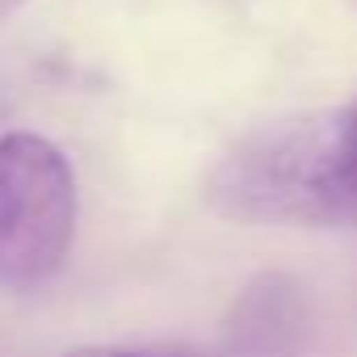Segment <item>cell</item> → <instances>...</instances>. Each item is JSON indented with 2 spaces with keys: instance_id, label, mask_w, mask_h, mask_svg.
Returning a JSON list of instances; mask_svg holds the SVG:
<instances>
[{
  "instance_id": "1",
  "label": "cell",
  "mask_w": 357,
  "mask_h": 357,
  "mask_svg": "<svg viewBox=\"0 0 357 357\" xmlns=\"http://www.w3.org/2000/svg\"><path fill=\"white\" fill-rule=\"evenodd\" d=\"M206 202L252 227H357V93L252 126L206 176Z\"/></svg>"
},
{
  "instance_id": "2",
  "label": "cell",
  "mask_w": 357,
  "mask_h": 357,
  "mask_svg": "<svg viewBox=\"0 0 357 357\" xmlns=\"http://www.w3.org/2000/svg\"><path fill=\"white\" fill-rule=\"evenodd\" d=\"M76 172L34 135H0V290H43L59 278L76 236Z\"/></svg>"
},
{
  "instance_id": "3",
  "label": "cell",
  "mask_w": 357,
  "mask_h": 357,
  "mask_svg": "<svg viewBox=\"0 0 357 357\" xmlns=\"http://www.w3.org/2000/svg\"><path fill=\"white\" fill-rule=\"evenodd\" d=\"M307 340V294L282 269L257 273L223 315L227 357H294Z\"/></svg>"
},
{
  "instance_id": "4",
  "label": "cell",
  "mask_w": 357,
  "mask_h": 357,
  "mask_svg": "<svg viewBox=\"0 0 357 357\" xmlns=\"http://www.w3.org/2000/svg\"><path fill=\"white\" fill-rule=\"evenodd\" d=\"M59 357H211L190 344H76Z\"/></svg>"
},
{
  "instance_id": "5",
  "label": "cell",
  "mask_w": 357,
  "mask_h": 357,
  "mask_svg": "<svg viewBox=\"0 0 357 357\" xmlns=\"http://www.w3.org/2000/svg\"><path fill=\"white\" fill-rule=\"evenodd\" d=\"M22 5H26V0H0V22H9Z\"/></svg>"
}]
</instances>
